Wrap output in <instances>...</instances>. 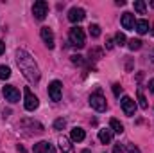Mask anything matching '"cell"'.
<instances>
[{
  "label": "cell",
  "instance_id": "1",
  "mask_svg": "<svg viewBox=\"0 0 154 153\" xmlns=\"http://www.w3.org/2000/svg\"><path fill=\"white\" fill-rule=\"evenodd\" d=\"M16 63H18L20 70L23 72V76L27 77L31 83H38L39 81V69L36 65V61H34V58L27 50L20 49L16 52Z\"/></svg>",
  "mask_w": 154,
  "mask_h": 153
},
{
  "label": "cell",
  "instance_id": "2",
  "mask_svg": "<svg viewBox=\"0 0 154 153\" xmlns=\"http://www.w3.org/2000/svg\"><path fill=\"white\" fill-rule=\"evenodd\" d=\"M68 40H70V43H72L74 47L82 49V47H84V41H86V38H84V31H82L81 27H72L70 33H68Z\"/></svg>",
  "mask_w": 154,
  "mask_h": 153
},
{
  "label": "cell",
  "instance_id": "3",
  "mask_svg": "<svg viewBox=\"0 0 154 153\" xmlns=\"http://www.w3.org/2000/svg\"><path fill=\"white\" fill-rule=\"evenodd\" d=\"M23 96H25V99H23V106H25V110H27V112H34V110L39 106V99L31 92L29 86H25Z\"/></svg>",
  "mask_w": 154,
  "mask_h": 153
},
{
  "label": "cell",
  "instance_id": "4",
  "mask_svg": "<svg viewBox=\"0 0 154 153\" xmlns=\"http://www.w3.org/2000/svg\"><path fill=\"white\" fill-rule=\"evenodd\" d=\"M90 106H91L93 110H97V112H104V110L108 108L106 97H104L102 94H99V92L91 94V96H90Z\"/></svg>",
  "mask_w": 154,
  "mask_h": 153
},
{
  "label": "cell",
  "instance_id": "5",
  "mask_svg": "<svg viewBox=\"0 0 154 153\" xmlns=\"http://www.w3.org/2000/svg\"><path fill=\"white\" fill-rule=\"evenodd\" d=\"M32 15H34L36 20H45V16L48 15V4H47L45 0L34 2V5H32Z\"/></svg>",
  "mask_w": 154,
  "mask_h": 153
},
{
  "label": "cell",
  "instance_id": "6",
  "mask_svg": "<svg viewBox=\"0 0 154 153\" xmlns=\"http://www.w3.org/2000/svg\"><path fill=\"white\" fill-rule=\"evenodd\" d=\"M120 106H122L124 114L127 115V117H133L134 112H136V103H134L129 96H124V97L120 99Z\"/></svg>",
  "mask_w": 154,
  "mask_h": 153
},
{
  "label": "cell",
  "instance_id": "7",
  "mask_svg": "<svg viewBox=\"0 0 154 153\" xmlns=\"http://www.w3.org/2000/svg\"><path fill=\"white\" fill-rule=\"evenodd\" d=\"M61 92H63V85H61V81H52L50 85H48V97L52 99V101H59L61 99Z\"/></svg>",
  "mask_w": 154,
  "mask_h": 153
},
{
  "label": "cell",
  "instance_id": "8",
  "mask_svg": "<svg viewBox=\"0 0 154 153\" xmlns=\"http://www.w3.org/2000/svg\"><path fill=\"white\" fill-rule=\"evenodd\" d=\"M2 92H4L5 101H9V103H18V101H20V92H18V88H14V86L5 85Z\"/></svg>",
  "mask_w": 154,
  "mask_h": 153
},
{
  "label": "cell",
  "instance_id": "9",
  "mask_svg": "<svg viewBox=\"0 0 154 153\" xmlns=\"http://www.w3.org/2000/svg\"><path fill=\"white\" fill-rule=\"evenodd\" d=\"M84 16H86V13H84V9H82V7H72V9L68 11V20H70L72 24L82 22V20H84Z\"/></svg>",
  "mask_w": 154,
  "mask_h": 153
},
{
  "label": "cell",
  "instance_id": "10",
  "mask_svg": "<svg viewBox=\"0 0 154 153\" xmlns=\"http://www.w3.org/2000/svg\"><path fill=\"white\" fill-rule=\"evenodd\" d=\"M120 24H122V27L124 29H127V31H133L134 29V15L133 13H124L122 15V18H120Z\"/></svg>",
  "mask_w": 154,
  "mask_h": 153
},
{
  "label": "cell",
  "instance_id": "11",
  "mask_svg": "<svg viewBox=\"0 0 154 153\" xmlns=\"http://www.w3.org/2000/svg\"><path fill=\"white\" fill-rule=\"evenodd\" d=\"M41 38H43V41H45V45L48 47V49H54V33L48 29V27H41Z\"/></svg>",
  "mask_w": 154,
  "mask_h": 153
},
{
  "label": "cell",
  "instance_id": "12",
  "mask_svg": "<svg viewBox=\"0 0 154 153\" xmlns=\"http://www.w3.org/2000/svg\"><path fill=\"white\" fill-rule=\"evenodd\" d=\"M22 126H31L34 133H41V132L45 130L43 124H39L38 121H32V119H23V121H22Z\"/></svg>",
  "mask_w": 154,
  "mask_h": 153
},
{
  "label": "cell",
  "instance_id": "13",
  "mask_svg": "<svg viewBox=\"0 0 154 153\" xmlns=\"http://www.w3.org/2000/svg\"><path fill=\"white\" fill-rule=\"evenodd\" d=\"M111 139H113V132H111V130H106V128L99 130V141H100L102 144H109Z\"/></svg>",
  "mask_w": 154,
  "mask_h": 153
},
{
  "label": "cell",
  "instance_id": "14",
  "mask_svg": "<svg viewBox=\"0 0 154 153\" xmlns=\"http://www.w3.org/2000/svg\"><path fill=\"white\" fill-rule=\"evenodd\" d=\"M84 137H86V133H84V130L82 128H72V132H70V139L74 141V142H81V141H84Z\"/></svg>",
  "mask_w": 154,
  "mask_h": 153
},
{
  "label": "cell",
  "instance_id": "15",
  "mask_svg": "<svg viewBox=\"0 0 154 153\" xmlns=\"http://www.w3.org/2000/svg\"><path fill=\"white\" fill-rule=\"evenodd\" d=\"M134 29H136L140 34H145V33L149 31V22H147V20H136Z\"/></svg>",
  "mask_w": 154,
  "mask_h": 153
},
{
  "label": "cell",
  "instance_id": "16",
  "mask_svg": "<svg viewBox=\"0 0 154 153\" xmlns=\"http://www.w3.org/2000/svg\"><path fill=\"white\" fill-rule=\"evenodd\" d=\"M109 128H111V132H115V133H124V124L118 121V119H111L109 121Z\"/></svg>",
  "mask_w": 154,
  "mask_h": 153
},
{
  "label": "cell",
  "instance_id": "17",
  "mask_svg": "<svg viewBox=\"0 0 154 153\" xmlns=\"http://www.w3.org/2000/svg\"><path fill=\"white\" fill-rule=\"evenodd\" d=\"M48 146H50V142L41 141V142H38V144H34V153H47L48 151Z\"/></svg>",
  "mask_w": 154,
  "mask_h": 153
},
{
  "label": "cell",
  "instance_id": "18",
  "mask_svg": "<svg viewBox=\"0 0 154 153\" xmlns=\"http://www.w3.org/2000/svg\"><path fill=\"white\" fill-rule=\"evenodd\" d=\"M59 148L63 150V151H72V144H70V141L66 139V137H59Z\"/></svg>",
  "mask_w": 154,
  "mask_h": 153
},
{
  "label": "cell",
  "instance_id": "19",
  "mask_svg": "<svg viewBox=\"0 0 154 153\" xmlns=\"http://www.w3.org/2000/svg\"><path fill=\"white\" fill-rule=\"evenodd\" d=\"M134 11L140 13V15H145V11H147V4H145L143 0H136V2H134Z\"/></svg>",
  "mask_w": 154,
  "mask_h": 153
},
{
  "label": "cell",
  "instance_id": "20",
  "mask_svg": "<svg viewBox=\"0 0 154 153\" xmlns=\"http://www.w3.org/2000/svg\"><path fill=\"white\" fill-rule=\"evenodd\" d=\"M138 103H140V106H142L143 110H147L149 103H147V99H145V96H143V90H142V88H138Z\"/></svg>",
  "mask_w": 154,
  "mask_h": 153
},
{
  "label": "cell",
  "instance_id": "21",
  "mask_svg": "<svg viewBox=\"0 0 154 153\" xmlns=\"http://www.w3.org/2000/svg\"><path fill=\"white\" fill-rule=\"evenodd\" d=\"M90 58L91 60H100L102 58V49H97V47L90 49Z\"/></svg>",
  "mask_w": 154,
  "mask_h": 153
},
{
  "label": "cell",
  "instance_id": "22",
  "mask_svg": "<svg viewBox=\"0 0 154 153\" xmlns=\"http://www.w3.org/2000/svg\"><path fill=\"white\" fill-rule=\"evenodd\" d=\"M11 77V69L5 65H0V79H9Z\"/></svg>",
  "mask_w": 154,
  "mask_h": 153
},
{
  "label": "cell",
  "instance_id": "23",
  "mask_svg": "<svg viewBox=\"0 0 154 153\" xmlns=\"http://www.w3.org/2000/svg\"><path fill=\"white\" fill-rule=\"evenodd\" d=\"M140 47H142V40H138V38L129 40V49H131V50H138Z\"/></svg>",
  "mask_w": 154,
  "mask_h": 153
},
{
  "label": "cell",
  "instance_id": "24",
  "mask_svg": "<svg viewBox=\"0 0 154 153\" xmlns=\"http://www.w3.org/2000/svg\"><path fill=\"white\" fill-rule=\"evenodd\" d=\"M90 34H91L93 38H99V36H100V27H99L97 24H91V25H90Z\"/></svg>",
  "mask_w": 154,
  "mask_h": 153
},
{
  "label": "cell",
  "instance_id": "25",
  "mask_svg": "<svg viewBox=\"0 0 154 153\" xmlns=\"http://www.w3.org/2000/svg\"><path fill=\"white\" fill-rule=\"evenodd\" d=\"M65 126H66V121H65L63 117H59V119L54 121V130H63Z\"/></svg>",
  "mask_w": 154,
  "mask_h": 153
},
{
  "label": "cell",
  "instance_id": "26",
  "mask_svg": "<svg viewBox=\"0 0 154 153\" xmlns=\"http://www.w3.org/2000/svg\"><path fill=\"white\" fill-rule=\"evenodd\" d=\"M115 41H116V45H125V34L124 33H116L115 34Z\"/></svg>",
  "mask_w": 154,
  "mask_h": 153
},
{
  "label": "cell",
  "instance_id": "27",
  "mask_svg": "<svg viewBox=\"0 0 154 153\" xmlns=\"http://www.w3.org/2000/svg\"><path fill=\"white\" fill-rule=\"evenodd\" d=\"M72 63H75V65H84V60H82V56L74 54V56H72Z\"/></svg>",
  "mask_w": 154,
  "mask_h": 153
},
{
  "label": "cell",
  "instance_id": "28",
  "mask_svg": "<svg viewBox=\"0 0 154 153\" xmlns=\"http://www.w3.org/2000/svg\"><path fill=\"white\" fill-rule=\"evenodd\" d=\"M113 47H115V40H113V38H106V49H108V50H111Z\"/></svg>",
  "mask_w": 154,
  "mask_h": 153
},
{
  "label": "cell",
  "instance_id": "29",
  "mask_svg": "<svg viewBox=\"0 0 154 153\" xmlns=\"http://www.w3.org/2000/svg\"><path fill=\"white\" fill-rule=\"evenodd\" d=\"M113 94H115L116 97H118V96L122 94V86H120L118 83H116V85H113Z\"/></svg>",
  "mask_w": 154,
  "mask_h": 153
},
{
  "label": "cell",
  "instance_id": "30",
  "mask_svg": "<svg viewBox=\"0 0 154 153\" xmlns=\"http://www.w3.org/2000/svg\"><path fill=\"white\" fill-rule=\"evenodd\" d=\"M127 153H140V150L134 144H127Z\"/></svg>",
  "mask_w": 154,
  "mask_h": 153
},
{
  "label": "cell",
  "instance_id": "31",
  "mask_svg": "<svg viewBox=\"0 0 154 153\" xmlns=\"http://www.w3.org/2000/svg\"><path fill=\"white\" fill-rule=\"evenodd\" d=\"M113 153H124V148H122L120 144H115V148H113Z\"/></svg>",
  "mask_w": 154,
  "mask_h": 153
},
{
  "label": "cell",
  "instance_id": "32",
  "mask_svg": "<svg viewBox=\"0 0 154 153\" xmlns=\"http://www.w3.org/2000/svg\"><path fill=\"white\" fill-rule=\"evenodd\" d=\"M4 50H5V43H4V41L0 40V56L4 54Z\"/></svg>",
  "mask_w": 154,
  "mask_h": 153
},
{
  "label": "cell",
  "instance_id": "33",
  "mask_svg": "<svg viewBox=\"0 0 154 153\" xmlns=\"http://www.w3.org/2000/svg\"><path fill=\"white\" fill-rule=\"evenodd\" d=\"M149 90L154 94V79H151V81H149Z\"/></svg>",
  "mask_w": 154,
  "mask_h": 153
},
{
  "label": "cell",
  "instance_id": "34",
  "mask_svg": "<svg viewBox=\"0 0 154 153\" xmlns=\"http://www.w3.org/2000/svg\"><path fill=\"white\" fill-rule=\"evenodd\" d=\"M18 151H20V153H27V151H25V148H23V146H18Z\"/></svg>",
  "mask_w": 154,
  "mask_h": 153
},
{
  "label": "cell",
  "instance_id": "35",
  "mask_svg": "<svg viewBox=\"0 0 154 153\" xmlns=\"http://www.w3.org/2000/svg\"><path fill=\"white\" fill-rule=\"evenodd\" d=\"M81 153H91V151H90V150H82Z\"/></svg>",
  "mask_w": 154,
  "mask_h": 153
},
{
  "label": "cell",
  "instance_id": "36",
  "mask_svg": "<svg viewBox=\"0 0 154 153\" xmlns=\"http://www.w3.org/2000/svg\"><path fill=\"white\" fill-rule=\"evenodd\" d=\"M151 60H152V61H154V50H152V52H151Z\"/></svg>",
  "mask_w": 154,
  "mask_h": 153
},
{
  "label": "cell",
  "instance_id": "37",
  "mask_svg": "<svg viewBox=\"0 0 154 153\" xmlns=\"http://www.w3.org/2000/svg\"><path fill=\"white\" fill-rule=\"evenodd\" d=\"M151 5H152V7H154V2H151Z\"/></svg>",
  "mask_w": 154,
  "mask_h": 153
}]
</instances>
